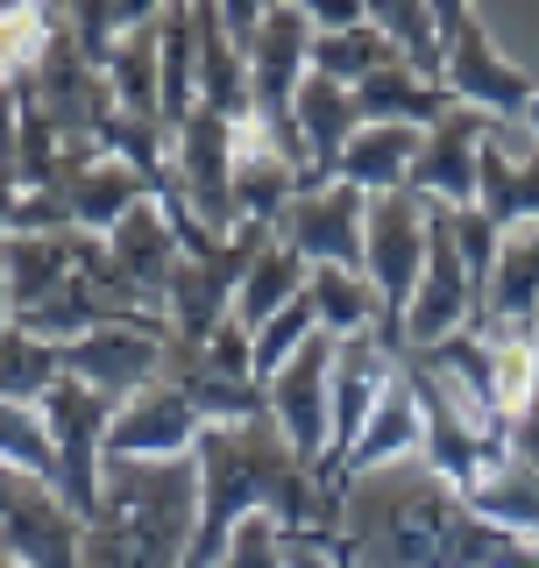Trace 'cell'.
<instances>
[{
    "mask_svg": "<svg viewBox=\"0 0 539 568\" xmlns=\"http://www.w3.org/2000/svg\"><path fill=\"white\" fill-rule=\"evenodd\" d=\"M192 469H200V540L185 568L221 561L242 519H277L284 532H348V497H334L327 476L298 462L270 419L206 426Z\"/></svg>",
    "mask_w": 539,
    "mask_h": 568,
    "instance_id": "obj_1",
    "label": "cell"
},
{
    "mask_svg": "<svg viewBox=\"0 0 539 568\" xmlns=\"http://www.w3.org/2000/svg\"><path fill=\"white\" fill-rule=\"evenodd\" d=\"M200 540L192 462H106L100 511L85 519V568H185Z\"/></svg>",
    "mask_w": 539,
    "mask_h": 568,
    "instance_id": "obj_2",
    "label": "cell"
},
{
    "mask_svg": "<svg viewBox=\"0 0 539 568\" xmlns=\"http://www.w3.org/2000/svg\"><path fill=\"white\" fill-rule=\"evenodd\" d=\"M426 235H434V206L411 185L369 200L363 277H369L376 306H384V342L390 348H405V313H411V292H419V271H426Z\"/></svg>",
    "mask_w": 539,
    "mask_h": 568,
    "instance_id": "obj_3",
    "label": "cell"
},
{
    "mask_svg": "<svg viewBox=\"0 0 539 568\" xmlns=\"http://www.w3.org/2000/svg\"><path fill=\"white\" fill-rule=\"evenodd\" d=\"M35 413H43L50 448H58V497L79 511V519H93L100 490H106V434H114L121 405L106 398V390H93V384L64 377Z\"/></svg>",
    "mask_w": 539,
    "mask_h": 568,
    "instance_id": "obj_4",
    "label": "cell"
},
{
    "mask_svg": "<svg viewBox=\"0 0 539 568\" xmlns=\"http://www.w3.org/2000/svg\"><path fill=\"white\" fill-rule=\"evenodd\" d=\"M263 248H270V227H235L213 256H185V263H177L171 298H164V320H171V342L177 348H206L213 334L235 320L242 277L256 271Z\"/></svg>",
    "mask_w": 539,
    "mask_h": 568,
    "instance_id": "obj_5",
    "label": "cell"
},
{
    "mask_svg": "<svg viewBox=\"0 0 539 568\" xmlns=\"http://www.w3.org/2000/svg\"><path fill=\"white\" fill-rule=\"evenodd\" d=\"M434 8H440V22H447V71H440V85L455 93V106L490 114V121H518L539 79L490 43V29H482L476 8H455V0H434Z\"/></svg>",
    "mask_w": 539,
    "mask_h": 568,
    "instance_id": "obj_6",
    "label": "cell"
},
{
    "mask_svg": "<svg viewBox=\"0 0 539 568\" xmlns=\"http://www.w3.org/2000/svg\"><path fill=\"white\" fill-rule=\"evenodd\" d=\"M398 377L411 384V405H419V426H426L419 462L440 476V484H455L461 497H469V490H476V484H482V476H490L511 448H497V440L482 434L469 413H461V398H455V390H447V384H440V377H434V369H426L411 348H398Z\"/></svg>",
    "mask_w": 539,
    "mask_h": 568,
    "instance_id": "obj_7",
    "label": "cell"
},
{
    "mask_svg": "<svg viewBox=\"0 0 539 568\" xmlns=\"http://www.w3.org/2000/svg\"><path fill=\"white\" fill-rule=\"evenodd\" d=\"M334 355H340L334 334H313V342L263 384L270 426H277V434L292 440V455L313 462V469H327V455H334Z\"/></svg>",
    "mask_w": 539,
    "mask_h": 568,
    "instance_id": "obj_8",
    "label": "cell"
},
{
    "mask_svg": "<svg viewBox=\"0 0 539 568\" xmlns=\"http://www.w3.org/2000/svg\"><path fill=\"white\" fill-rule=\"evenodd\" d=\"M476 320H482V284L469 277V263H461L455 213L434 206L426 271H419V292H411V313H405V348H440V342H455V334H469Z\"/></svg>",
    "mask_w": 539,
    "mask_h": 568,
    "instance_id": "obj_9",
    "label": "cell"
},
{
    "mask_svg": "<svg viewBox=\"0 0 539 568\" xmlns=\"http://www.w3.org/2000/svg\"><path fill=\"white\" fill-rule=\"evenodd\" d=\"M0 555L22 568H85V519L50 484L0 469Z\"/></svg>",
    "mask_w": 539,
    "mask_h": 568,
    "instance_id": "obj_10",
    "label": "cell"
},
{
    "mask_svg": "<svg viewBox=\"0 0 539 568\" xmlns=\"http://www.w3.org/2000/svg\"><path fill=\"white\" fill-rule=\"evenodd\" d=\"M235 150H242V129L221 114H192L185 129H171V185L213 235H235Z\"/></svg>",
    "mask_w": 539,
    "mask_h": 568,
    "instance_id": "obj_11",
    "label": "cell"
},
{
    "mask_svg": "<svg viewBox=\"0 0 539 568\" xmlns=\"http://www.w3.org/2000/svg\"><path fill=\"white\" fill-rule=\"evenodd\" d=\"M363 227H369V200L355 185H340V178H327V185L298 192L270 235L313 271H363Z\"/></svg>",
    "mask_w": 539,
    "mask_h": 568,
    "instance_id": "obj_12",
    "label": "cell"
},
{
    "mask_svg": "<svg viewBox=\"0 0 539 568\" xmlns=\"http://www.w3.org/2000/svg\"><path fill=\"white\" fill-rule=\"evenodd\" d=\"M200 434H206V413L171 377H156L150 390H135L121 405L114 434H106V462H192Z\"/></svg>",
    "mask_w": 539,
    "mask_h": 568,
    "instance_id": "obj_13",
    "label": "cell"
},
{
    "mask_svg": "<svg viewBox=\"0 0 539 568\" xmlns=\"http://www.w3.org/2000/svg\"><path fill=\"white\" fill-rule=\"evenodd\" d=\"M171 363V327H100L85 342H64V377L106 390L114 405H129L135 390H150Z\"/></svg>",
    "mask_w": 539,
    "mask_h": 568,
    "instance_id": "obj_14",
    "label": "cell"
},
{
    "mask_svg": "<svg viewBox=\"0 0 539 568\" xmlns=\"http://www.w3.org/2000/svg\"><path fill=\"white\" fill-rule=\"evenodd\" d=\"M313 79V14L298 8H270L256 43H248V93H256V121H292L298 85Z\"/></svg>",
    "mask_w": 539,
    "mask_h": 568,
    "instance_id": "obj_15",
    "label": "cell"
},
{
    "mask_svg": "<svg viewBox=\"0 0 539 568\" xmlns=\"http://www.w3.org/2000/svg\"><path fill=\"white\" fill-rule=\"evenodd\" d=\"M497 121L490 114H469V106H455L447 121H434L419 142V156H411V178L405 185L419 192L426 206H447V213H461V206H476V156H482V135H490Z\"/></svg>",
    "mask_w": 539,
    "mask_h": 568,
    "instance_id": "obj_16",
    "label": "cell"
},
{
    "mask_svg": "<svg viewBox=\"0 0 539 568\" xmlns=\"http://www.w3.org/2000/svg\"><path fill=\"white\" fill-rule=\"evenodd\" d=\"M106 256H114L121 292H129L142 313H164L171 277H177V263H185V248H177V235H171V213H164V206H156V200H142V206L121 213V227L106 235Z\"/></svg>",
    "mask_w": 539,
    "mask_h": 568,
    "instance_id": "obj_17",
    "label": "cell"
},
{
    "mask_svg": "<svg viewBox=\"0 0 539 568\" xmlns=\"http://www.w3.org/2000/svg\"><path fill=\"white\" fill-rule=\"evenodd\" d=\"M476 206L490 213L497 227H532L539 221V142L518 129V121H497L482 135V156H476Z\"/></svg>",
    "mask_w": 539,
    "mask_h": 568,
    "instance_id": "obj_18",
    "label": "cell"
},
{
    "mask_svg": "<svg viewBox=\"0 0 539 568\" xmlns=\"http://www.w3.org/2000/svg\"><path fill=\"white\" fill-rule=\"evenodd\" d=\"M100 235H71V227H50V235H8V292H14V320L29 306H43L50 292H64L79 271H93Z\"/></svg>",
    "mask_w": 539,
    "mask_h": 568,
    "instance_id": "obj_19",
    "label": "cell"
},
{
    "mask_svg": "<svg viewBox=\"0 0 539 568\" xmlns=\"http://www.w3.org/2000/svg\"><path fill=\"white\" fill-rule=\"evenodd\" d=\"M426 129H405V121H369V129H355V142L340 150L334 178L340 185H355L363 200H384V192H398L411 178V156H419Z\"/></svg>",
    "mask_w": 539,
    "mask_h": 568,
    "instance_id": "obj_20",
    "label": "cell"
},
{
    "mask_svg": "<svg viewBox=\"0 0 539 568\" xmlns=\"http://www.w3.org/2000/svg\"><path fill=\"white\" fill-rule=\"evenodd\" d=\"M200 14V106L221 121H256V93H248V50L221 29V8H192Z\"/></svg>",
    "mask_w": 539,
    "mask_h": 568,
    "instance_id": "obj_21",
    "label": "cell"
},
{
    "mask_svg": "<svg viewBox=\"0 0 539 568\" xmlns=\"http://www.w3.org/2000/svg\"><path fill=\"white\" fill-rule=\"evenodd\" d=\"M355 114H363V129L369 121H405V129H434V121L455 114V93L434 79H419L405 58H390L384 71H369L363 85H355Z\"/></svg>",
    "mask_w": 539,
    "mask_h": 568,
    "instance_id": "obj_22",
    "label": "cell"
},
{
    "mask_svg": "<svg viewBox=\"0 0 539 568\" xmlns=\"http://www.w3.org/2000/svg\"><path fill=\"white\" fill-rule=\"evenodd\" d=\"M106 71V93H114V106L129 121H156L164 129V64H156V14L142 29H129L114 50L100 58Z\"/></svg>",
    "mask_w": 539,
    "mask_h": 568,
    "instance_id": "obj_23",
    "label": "cell"
},
{
    "mask_svg": "<svg viewBox=\"0 0 539 568\" xmlns=\"http://www.w3.org/2000/svg\"><path fill=\"white\" fill-rule=\"evenodd\" d=\"M482 320H490V327H532L539 320V221L511 227L505 248H497L490 292H482Z\"/></svg>",
    "mask_w": 539,
    "mask_h": 568,
    "instance_id": "obj_24",
    "label": "cell"
},
{
    "mask_svg": "<svg viewBox=\"0 0 539 568\" xmlns=\"http://www.w3.org/2000/svg\"><path fill=\"white\" fill-rule=\"evenodd\" d=\"M156 64H164V129L200 114V14L156 8Z\"/></svg>",
    "mask_w": 539,
    "mask_h": 568,
    "instance_id": "obj_25",
    "label": "cell"
},
{
    "mask_svg": "<svg viewBox=\"0 0 539 568\" xmlns=\"http://www.w3.org/2000/svg\"><path fill=\"white\" fill-rule=\"evenodd\" d=\"M292 121H298L305 150H313V164L327 171V178H334V164H340V150L355 142V129H363V114H355V93H348V85H334V79H319V71L298 85Z\"/></svg>",
    "mask_w": 539,
    "mask_h": 568,
    "instance_id": "obj_26",
    "label": "cell"
},
{
    "mask_svg": "<svg viewBox=\"0 0 539 568\" xmlns=\"http://www.w3.org/2000/svg\"><path fill=\"white\" fill-rule=\"evenodd\" d=\"M369 22L384 29V43L398 50L419 79L440 85V71H447V22H440L434 0H369Z\"/></svg>",
    "mask_w": 539,
    "mask_h": 568,
    "instance_id": "obj_27",
    "label": "cell"
},
{
    "mask_svg": "<svg viewBox=\"0 0 539 568\" xmlns=\"http://www.w3.org/2000/svg\"><path fill=\"white\" fill-rule=\"evenodd\" d=\"M469 505H476L490 526L539 540V455H505V462H497V469L469 490Z\"/></svg>",
    "mask_w": 539,
    "mask_h": 568,
    "instance_id": "obj_28",
    "label": "cell"
},
{
    "mask_svg": "<svg viewBox=\"0 0 539 568\" xmlns=\"http://www.w3.org/2000/svg\"><path fill=\"white\" fill-rule=\"evenodd\" d=\"M305 284H313V263H298L292 248H284L277 235H270V248L256 256V271L242 277V298H235V320L248 334L263 327V320H277L284 306H298L305 298Z\"/></svg>",
    "mask_w": 539,
    "mask_h": 568,
    "instance_id": "obj_29",
    "label": "cell"
},
{
    "mask_svg": "<svg viewBox=\"0 0 539 568\" xmlns=\"http://www.w3.org/2000/svg\"><path fill=\"white\" fill-rule=\"evenodd\" d=\"M64 384V348L35 342L29 327L0 334V405H43Z\"/></svg>",
    "mask_w": 539,
    "mask_h": 568,
    "instance_id": "obj_30",
    "label": "cell"
},
{
    "mask_svg": "<svg viewBox=\"0 0 539 568\" xmlns=\"http://www.w3.org/2000/svg\"><path fill=\"white\" fill-rule=\"evenodd\" d=\"M313 313H319V334L334 342H355V334H384V306H376L369 277L363 271H313Z\"/></svg>",
    "mask_w": 539,
    "mask_h": 568,
    "instance_id": "obj_31",
    "label": "cell"
},
{
    "mask_svg": "<svg viewBox=\"0 0 539 568\" xmlns=\"http://www.w3.org/2000/svg\"><path fill=\"white\" fill-rule=\"evenodd\" d=\"M58 29H64V8H29V0L0 8V79L22 85L43 64V50L58 43Z\"/></svg>",
    "mask_w": 539,
    "mask_h": 568,
    "instance_id": "obj_32",
    "label": "cell"
},
{
    "mask_svg": "<svg viewBox=\"0 0 539 568\" xmlns=\"http://www.w3.org/2000/svg\"><path fill=\"white\" fill-rule=\"evenodd\" d=\"M390 58H398V50L384 43V29L376 22H363V29H340V36H313V71L319 79H334V85H363L369 71H384Z\"/></svg>",
    "mask_w": 539,
    "mask_h": 568,
    "instance_id": "obj_33",
    "label": "cell"
},
{
    "mask_svg": "<svg viewBox=\"0 0 539 568\" xmlns=\"http://www.w3.org/2000/svg\"><path fill=\"white\" fill-rule=\"evenodd\" d=\"M0 469L58 490V448H50V426L35 405H0Z\"/></svg>",
    "mask_w": 539,
    "mask_h": 568,
    "instance_id": "obj_34",
    "label": "cell"
},
{
    "mask_svg": "<svg viewBox=\"0 0 539 568\" xmlns=\"http://www.w3.org/2000/svg\"><path fill=\"white\" fill-rule=\"evenodd\" d=\"M192 355H200V369L221 377V384H256V334H248L242 320H227V327L213 334L206 348H192Z\"/></svg>",
    "mask_w": 539,
    "mask_h": 568,
    "instance_id": "obj_35",
    "label": "cell"
},
{
    "mask_svg": "<svg viewBox=\"0 0 539 568\" xmlns=\"http://www.w3.org/2000/svg\"><path fill=\"white\" fill-rule=\"evenodd\" d=\"M455 242H461V263H469V277L490 292V271H497V248H505V227H497L482 206H461V213H455Z\"/></svg>",
    "mask_w": 539,
    "mask_h": 568,
    "instance_id": "obj_36",
    "label": "cell"
},
{
    "mask_svg": "<svg viewBox=\"0 0 539 568\" xmlns=\"http://www.w3.org/2000/svg\"><path fill=\"white\" fill-rule=\"evenodd\" d=\"M213 568H292L284 561V526L277 519H242L235 540H227V555Z\"/></svg>",
    "mask_w": 539,
    "mask_h": 568,
    "instance_id": "obj_37",
    "label": "cell"
},
{
    "mask_svg": "<svg viewBox=\"0 0 539 568\" xmlns=\"http://www.w3.org/2000/svg\"><path fill=\"white\" fill-rule=\"evenodd\" d=\"M284 561L292 568H355L348 532H284Z\"/></svg>",
    "mask_w": 539,
    "mask_h": 568,
    "instance_id": "obj_38",
    "label": "cell"
},
{
    "mask_svg": "<svg viewBox=\"0 0 539 568\" xmlns=\"http://www.w3.org/2000/svg\"><path fill=\"white\" fill-rule=\"evenodd\" d=\"M305 14H313V36H340L369 22V0H305Z\"/></svg>",
    "mask_w": 539,
    "mask_h": 568,
    "instance_id": "obj_39",
    "label": "cell"
},
{
    "mask_svg": "<svg viewBox=\"0 0 539 568\" xmlns=\"http://www.w3.org/2000/svg\"><path fill=\"white\" fill-rule=\"evenodd\" d=\"M213 8H221V29L235 36L242 50L256 43V29H263V14H270V8H256V0H213Z\"/></svg>",
    "mask_w": 539,
    "mask_h": 568,
    "instance_id": "obj_40",
    "label": "cell"
},
{
    "mask_svg": "<svg viewBox=\"0 0 539 568\" xmlns=\"http://www.w3.org/2000/svg\"><path fill=\"white\" fill-rule=\"evenodd\" d=\"M14 213H22V185H14V178L0 171V242L14 235Z\"/></svg>",
    "mask_w": 539,
    "mask_h": 568,
    "instance_id": "obj_41",
    "label": "cell"
},
{
    "mask_svg": "<svg viewBox=\"0 0 539 568\" xmlns=\"http://www.w3.org/2000/svg\"><path fill=\"white\" fill-rule=\"evenodd\" d=\"M14 327V292H8V242H0V334Z\"/></svg>",
    "mask_w": 539,
    "mask_h": 568,
    "instance_id": "obj_42",
    "label": "cell"
},
{
    "mask_svg": "<svg viewBox=\"0 0 539 568\" xmlns=\"http://www.w3.org/2000/svg\"><path fill=\"white\" fill-rule=\"evenodd\" d=\"M518 129H526V135L539 142V85H532V100H526V114H518Z\"/></svg>",
    "mask_w": 539,
    "mask_h": 568,
    "instance_id": "obj_43",
    "label": "cell"
},
{
    "mask_svg": "<svg viewBox=\"0 0 539 568\" xmlns=\"http://www.w3.org/2000/svg\"><path fill=\"white\" fill-rule=\"evenodd\" d=\"M0 568H22V561H14V555H0Z\"/></svg>",
    "mask_w": 539,
    "mask_h": 568,
    "instance_id": "obj_44",
    "label": "cell"
}]
</instances>
